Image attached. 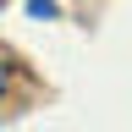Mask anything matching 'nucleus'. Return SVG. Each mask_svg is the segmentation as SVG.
I'll return each mask as SVG.
<instances>
[{
  "instance_id": "f257e3e1",
  "label": "nucleus",
  "mask_w": 132,
  "mask_h": 132,
  "mask_svg": "<svg viewBox=\"0 0 132 132\" xmlns=\"http://www.w3.org/2000/svg\"><path fill=\"white\" fill-rule=\"evenodd\" d=\"M28 11L33 16H55V0H28Z\"/></svg>"
},
{
  "instance_id": "f03ea898",
  "label": "nucleus",
  "mask_w": 132,
  "mask_h": 132,
  "mask_svg": "<svg viewBox=\"0 0 132 132\" xmlns=\"http://www.w3.org/2000/svg\"><path fill=\"white\" fill-rule=\"evenodd\" d=\"M0 94H6V72H0Z\"/></svg>"
}]
</instances>
